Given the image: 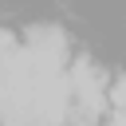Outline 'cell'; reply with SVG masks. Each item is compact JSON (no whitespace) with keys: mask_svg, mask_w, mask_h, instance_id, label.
Instances as JSON below:
<instances>
[{"mask_svg":"<svg viewBox=\"0 0 126 126\" xmlns=\"http://www.w3.org/2000/svg\"><path fill=\"white\" fill-rule=\"evenodd\" d=\"M106 98H110L118 110H126V75H122V79H114V83L106 87Z\"/></svg>","mask_w":126,"mask_h":126,"instance_id":"3957f363","label":"cell"},{"mask_svg":"<svg viewBox=\"0 0 126 126\" xmlns=\"http://www.w3.org/2000/svg\"><path fill=\"white\" fill-rule=\"evenodd\" d=\"M118 122H126V110H118Z\"/></svg>","mask_w":126,"mask_h":126,"instance_id":"277c9868","label":"cell"},{"mask_svg":"<svg viewBox=\"0 0 126 126\" xmlns=\"http://www.w3.org/2000/svg\"><path fill=\"white\" fill-rule=\"evenodd\" d=\"M28 47H35V51H47V55H63V59H67V35H63L59 28H32V35H28Z\"/></svg>","mask_w":126,"mask_h":126,"instance_id":"7a4b0ae2","label":"cell"},{"mask_svg":"<svg viewBox=\"0 0 126 126\" xmlns=\"http://www.w3.org/2000/svg\"><path fill=\"white\" fill-rule=\"evenodd\" d=\"M67 75H71V94L79 102L71 110V118H98V110L106 102V75H102V67H94L91 59H75Z\"/></svg>","mask_w":126,"mask_h":126,"instance_id":"6da1fadb","label":"cell"}]
</instances>
